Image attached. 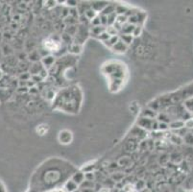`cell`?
Instances as JSON below:
<instances>
[{
  "mask_svg": "<svg viewBox=\"0 0 193 192\" xmlns=\"http://www.w3.org/2000/svg\"><path fill=\"white\" fill-rule=\"evenodd\" d=\"M126 192H137V190L134 188V187H132V188H130V189H128Z\"/></svg>",
  "mask_w": 193,
  "mask_h": 192,
  "instance_id": "obj_2",
  "label": "cell"
},
{
  "mask_svg": "<svg viewBox=\"0 0 193 192\" xmlns=\"http://www.w3.org/2000/svg\"><path fill=\"white\" fill-rule=\"evenodd\" d=\"M100 192H109V191H108L107 189H102V190H101Z\"/></svg>",
  "mask_w": 193,
  "mask_h": 192,
  "instance_id": "obj_3",
  "label": "cell"
},
{
  "mask_svg": "<svg viewBox=\"0 0 193 192\" xmlns=\"http://www.w3.org/2000/svg\"><path fill=\"white\" fill-rule=\"evenodd\" d=\"M44 47L48 49L49 51H58L60 48V43L56 41H54V39H48L44 42Z\"/></svg>",
  "mask_w": 193,
  "mask_h": 192,
  "instance_id": "obj_1",
  "label": "cell"
}]
</instances>
